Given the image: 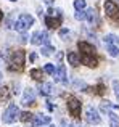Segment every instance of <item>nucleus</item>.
I'll use <instances>...</instances> for the list:
<instances>
[{"label":"nucleus","instance_id":"1","mask_svg":"<svg viewBox=\"0 0 119 127\" xmlns=\"http://www.w3.org/2000/svg\"><path fill=\"white\" fill-rule=\"evenodd\" d=\"M24 61H26V53L24 50H16L13 52L11 58H10V64H8V69L11 71H23L24 69Z\"/></svg>","mask_w":119,"mask_h":127},{"label":"nucleus","instance_id":"2","mask_svg":"<svg viewBox=\"0 0 119 127\" xmlns=\"http://www.w3.org/2000/svg\"><path fill=\"white\" fill-rule=\"evenodd\" d=\"M32 24H34V18H32L31 15H28V13H23V15L16 19L15 28H16V31H19V32H26Z\"/></svg>","mask_w":119,"mask_h":127},{"label":"nucleus","instance_id":"3","mask_svg":"<svg viewBox=\"0 0 119 127\" xmlns=\"http://www.w3.org/2000/svg\"><path fill=\"white\" fill-rule=\"evenodd\" d=\"M18 118H19V108L16 105H10L8 108L5 109V113H3L2 121L5 122V124H11V122H15Z\"/></svg>","mask_w":119,"mask_h":127},{"label":"nucleus","instance_id":"4","mask_svg":"<svg viewBox=\"0 0 119 127\" xmlns=\"http://www.w3.org/2000/svg\"><path fill=\"white\" fill-rule=\"evenodd\" d=\"M81 108H82L81 101L76 96H69L68 98V111L72 118H79L81 116Z\"/></svg>","mask_w":119,"mask_h":127},{"label":"nucleus","instance_id":"5","mask_svg":"<svg viewBox=\"0 0 119 127\" xmlns=\"http://www.w3.org/2000/svg\"><path fill=\"white\" fill-rule=\"evenodd\" d=\"M48 42H50V37H48V34L45 31H37L31 37L32 45H48Z\"/></svg>","mask_w":119,"mask_h":127},{"label":"nucleus","instance_id":"6","mask_svg":"<svg viewBox=\"0 0 119 127\" xmlns=\"http://www.w3.org/2000/svg\"><path fill=\"white\" fill-rule=\"evenodd\" d=\"M85 121H87L89 124H93V126H98L101 122L100 114H98V111L93 106H89V108L85 109Z\"/></svg>","mask_w":119,"mask_h":127},{"label":"nucleus","instance_id":"7","mask_svg":"<svg viewBox=\"0 0 119 127\" xmlns=\"http://www.w3.org/2000/svg\"><path fill=\"white\" fill-rule=\"evenodd\" d=\"M103 8H105V13H106L110 18H119V6L113 2V0H106L105 5H103Z\"/></svg>","mask_w":119,"mask_h":127},{"label":"nucleus","instance_id":"8","mask_svg":"<svg viewBox=\"0 0 119 127\" xmlns=\"http://www.w3.org/2000/svg\"><path fill=\"white\" fill-rule=\"evenodd\" d=\"M35 103V93L32 89H26L24 93H23V98H21V105L29 106V105H34Z\"/></svg>","mask_w":119,"mask_h":127},{"label":"nucleus","instance_id":"9","mask_svg":"<svg viewBox=\"0 0 119 127\" xmlns=\"http://www.w3.org/2000/svg\"><path fill=\"white\" fill-rule=\"evenodd\" d=\"M50 121H52V118H50V116H45V114H37V116H34V118H32V126H34V127L47 126V124H50Z\"/></svg>","mask_w":119,"mask_h":127},{"label":"nucleus","instance_id":"10","mask_svg":"<svg viewBox=\"0 0 119 127\" xmlns=\"http://www.w3.org/2000/svg\"><path fill=\"white\" fill-rule=\"evenodd\" d=\"M53 76H55V81L57 82H61V84H66V82H68V79H66V69H64L63 64H60L58 68L55 69Z\"/></svg>","mask_w":119,"mask_h":127},{"label":"nucleus","instance_id":"11","mask_svg":"<svg viewBox=\"0 0 119 127\" xmlns=\"http://www.w3.org/2000/svg\"><path fill=\"white\" fill-rule=\"evenodd\" d=\"M79 50H81V55H95V47L89 42H79L77 43Z\"/></svg>","mask_w":119,"mask_h":127},{"label":"nucleus","instance_id":"12","mask_svg":"<svg viewBox=\"0 0 119 127\" xmlns=\"http://www.w3.org/2000/svg\"><path fill=\"white\" fill-rule=\"evenodd\" d=\"M81 63L87 64L89 68H97L98 60L95 58V55H81Z\"/></svg>","mask_w":119,"mask_h":127},{"label":"nucleus","instance_id":"13","mask_svg":"<svg viewBox=\"0 0 119 127\" xmlns=\"http://www.w3.org/2000/svg\"><path fill=\"white\" fill-rule=\"evenodd\" d=\"M45 24H47L50 29H55V28H58V26L61 24V16H57V18H53L52 15L45 16Z\"/></svg>","mask_w":119,"mask_h":127},{"label":"nucleus","instance_id":"14","mask_svg":"<svg viewBox=\"0 0 119 127\" xmlns=\"http://www.w3.org/2000/svg\"><path fill=\"white\" fill-rule=\"evenodd\" d=\"M68 61H69V64L71 66H79L81 64V55H79L77 52H69L68 53Z\"/></svg>","mask_w":119,"mask_h":127},{"label":"nucleus","instance_id":"15","mask_svg":"<svg viewBox=\"0 0 119 127\" xmlns=\"http://www.w3.org/2000/svg\"><path fill=\"white\" fill-rule=\"evenodd\" d=\"M40 93L42 95H53L55 93V89H53V84H50V82H44V84H40Z\"/></svg>","mask_w":119,"mask_h":127},{"label":"nucleus","instance_id":"16","mask_svg":"<svg viewBox=\"0 0 119 127\" xmlns=\"http://www.w3.org/2000/svg\"><path fill=\"white\" fill-rule=\"evenodd\" d=\"M85 19H87L90 24H97L98 23V16H97V11H95L93 8H89L87 11H85Z\"/></svg>","mask_w":119,"mask_h":127},{"label":"nucleus","instance_id":"17","mask_svg":"<svg viewBox=\"0 0 119 127\" xmlns=\"http://www.w3.org/2000/svg\"><path fill=\"white\" fill-rule=\"evenodd\" d=\"M103 42L106 43V45H118V43H119V39L114 34H108V35H105Z\"/></svg>","mask_w":119,"mask_h":127},{"label":"nucleus","instance_id":"18","mask_svg":"<svg viewBox=\"0 0 119 127\" xmlns=\"http://www.w3.org/2000/svg\"><path fill=\"white\" fill-rule=\"evenodd\" d=\"M10 98V90L6 87H0V101H6Z\"/></svg>","mask_w":119,"mask_h":127},{"label":"nucleus","instance_id":"19","mask_svg":"<svg viewBox=\"0 0 119 127\" xmlns=\"http://www.w3.org/2000/svg\"><path fill=\"white\" fill-rule=\"evenodd\" d=\"M106 48H108V53H110L111 56H119V47L118 45H106Z\"/></svg>","mask_w":119,"mask_h":127},{"label":"nucleus","instance_id":"20","mask_svg":"<svg viewBox=\"0 0 119 127\" xmlns=\"http://www.w3.org/2000/svg\"><path fill=\"white\" fill-rule=\"evenodd\" d=\"M32 118H34V116H32L31 113H28V111L19 113V119H21L23 122H29V121H32Z\"/></svg>","mask_w":119,"mask_h":127},{"label":"nucleus","instance_id":"21","mask_svg":"<svg viewBox=\"0 0 119 127\" xmlns=\"http://www.w3.org/2000/svg\"><path fill=\"white\" fill-rule=\"evenodd\" d=\"M53 52H55V48L52 45H44V47H42V55H44V56H50Z\"/></svg>","mask_w":119,"mask_h":127},{"label":"nucleus","instance_id":"22","mask_svg":"<svg viewBox=\"0 0 119 127\" xmlns=\"http://www.w3.org/2000/svg\"><path fill=\"white\" fill-rule=\"evenodd\" d=\"M31 77L35 81H40L42 79V71L40 69H31Z\"/></svg>","mask_w":119,"mask_h":127},{"label":"nucleus","instance_id":"23","mask_svg":"<svg viewBox=\"0 0 119 127\" xmlns=\"http://www.w3.org/2000/svg\"><path fill=\"white\" fill-rule=\"evenodd\" d=\"M74 8L77 10V11L84 10L85 8V0H74Z\"/></svg>","mask_w":119,"mask_h":127},{"label":"nucleus","instance_id":"24","mask_svg":"<svg viewBox=\"0 0 119 127\" xmlns=\"http://www.w3.org/2000/svg\"><path fill=\"white\" fill-rule=\"evenodd\" d=\"M44 71L47 72V74H53L55 72V66L52 64V63H47V64L44 66Z\"/></svg>","mask_w":119,"mask_h":127},{"label":"nucleus","instance_id":"25","mask_svg":"<svg viewBox=\"0 0 119 127\" xmlns=\"http://www.w3.org/2000/svg\"><path fill=\"white\" fill-rule=\"evenodd\" d=\"M103 92H105V85L103 84H100V85L95 87V93H97V95H103Z\"/></svg>","mask_w":119,"mask_h":127},{"label":"nucleus","instance_id":"26","mask_svg":"<svg viewBox=\"0 0 119 127\" xmlns=\"http://www.w3.org/2000/svg\"><path fill=\"white\" fill-rule=\"evenodd\" d=\"M76 19H77V21H82V19H85V11H77L76 13Z\"/></svg>","mask_w":119,"mask_h":127},{"label":"nucleus","instance_id":"27","mask_svg":"<svg viewBox=\"0 0 119 127\" xmlns=\"http://www.w3.org/2000/svg\"><path fill=\"white\" fill-rule=\"evenodd\" d=\"M113 87H114V93H116V96H118V98H119V84H118L116 81L113 82Z\"/></svg>","mask_w":119,"mask_h":127},{"label":"nucleus","instance_id":"28","mask_svg":"<svg viewBox=\"0 0 119 127\" xmlns=\"http://www.w3.org/2000/svg\"><path fill=\"white\" fill-rule=\"evenodd\" d=\"M3 19V13H2V10H0V21Z\"/></svg>","mask_w":119,"mask_h":127},{"label":"nucleus","instance_id":"29","mask_svg":"<svg viewBox=\"0 0 119 127\" xmlns=\"http://www.w3.org/2000/svg\"><path fill=\"white\" fill-rule=\"evenodd\" d=\"M0 81H2V72H0Z\"/></svg>","mask_w":119,"mask_h":127},{"label":"nucleus","instance_id":"30","mask_svg":"<svg viewBox=\"0 0 119 127\" xmlns=\"http://www.w3.org/2000/svg\"><path fill=\"white\" fill-rule=\"evenodd\" d=\"M10 2H16V0H10Z\"/></svg>","mask_w":119,"mask_h":127},{"label":"nucleus","instance_id":"31","mask_svg":"<svg viewBox=\"0 0 119 127\" xmlns=\"http://www.w3.org/2000/svg\"><path fill=\"white\" fill-rule=\"evenodd\" d=\"M77 127H84V126H77Z\"/></svg>","mask_w":119,"mask_h":127},{"label":"nucleus","instance_id":"32","mask_svg":"<svg viewBox=\"0 0 119 127\" xmlns=\"http://www.w3.org/2000/svg\"><path fill=\"white\" fill-rule=\"evenodd\" d=\"M50 127H55V126H50Z\"/></svg>","mask_w":119,"mask_h":127}]
</instances>
